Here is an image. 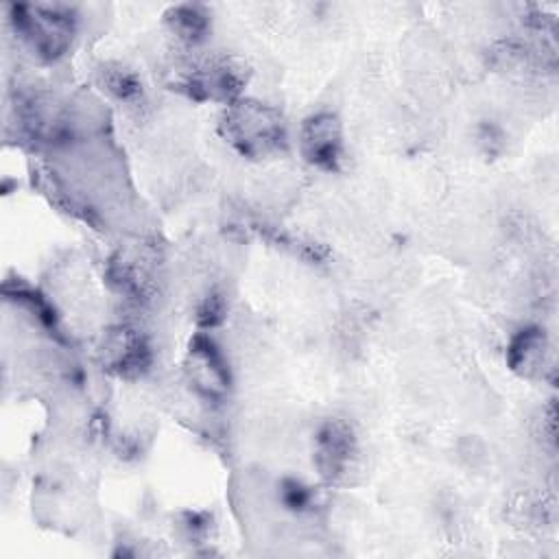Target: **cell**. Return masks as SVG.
Listing matches in <instances>:
<instances>
[{"mask_svg": "<svg viewBox=\"0 0 559 559\" xmlns=\"http://www.w3.org/2000/svg\"><path fill=\"white\" fill-rule=\"evenodd\" d=\"M227 135L229 140L247 155H264L280 146L284 140L282 118L260 103H238L227 116Z\"/></svg>", "mask_w": 559, "mask_h": 559, "instance_id": "obj_1", "label": "cell"}, {"mask_svg": "<svg viewBox=\"0 0 559 559\" xmlns=\"http://www.w3.org/2000/svg\"><path fill=\"white\" fill-rule=\"evenodd\" d=\"M301 148L310 164L332 170L336 168L343 151L341 124L332 114H317L306 120L301 133Z\"/></svg>", "mask_w": 559, "mask_h": 559, "instance_id": "obj_2", "label": "cell"}, {"mask_svg": "<svg viewBox=\"0 0 559 559\" xmlns=\"http://www.w3.org/2000/svg\"><path fill=\"white\" fill-rule=\"evenodd\" d=\"M352 456V432L338 424L330 421L319 432L317 463L325 478H336L343 474Z\"/></svg>", "mask_w": 559, "mask_h": 559, "instance_id": "obj_3", "label": "cell"}, {"mask_svg": "<svg viewBox=\"0 0 559 559\" xmlns=\"http://www.w3.org/2000/svg\"><path fill=\"white\" fill-rule=\"evenodd\" d=\"M175 26L181 33V37H186V39H201L203 37L201 33L205 31V15L197 13V9H192V7L179 9L175 13Z\"/></svg>", "mask_w": 559, "mask_h": 559, "instance_id": "obj_4", "label": "cell"}]
</instances>
